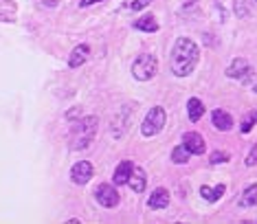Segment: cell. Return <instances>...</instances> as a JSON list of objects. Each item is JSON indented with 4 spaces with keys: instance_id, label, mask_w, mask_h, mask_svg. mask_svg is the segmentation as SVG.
<instances>
[{
    "instance_id": "obj_11",
    "label": "cell",
    "mask_w": 257,
    "mask_h": 224,
    "mask_svg": "<svg viewBox=\"0 0 257 224\" xmlns=\"http://www.w3.org/2000/svg\"><path fill=\"white\" fill-rule=\"evenodd\" d=\"M132 172H134V163L132 160H121L119 165H116V170H114V176H112V182L114 184H128V180H130V176H132Z\"/></svg>"
},
{
    "instance_id": "obj_5",
    "label": "cell",
    "mask_w": 257,
    "mask_h": 224,
    "mask_svg": "<svg viewBox=\"0 0 257 224\" xmlns=\"http://www.w3.org/2000/svg\"><path fill=\"white\" fill-rule=\"evenodd\" d=\"M94 198H97V202L102 206H106V209H112V206L119 204V192L114 189V184H108V182L97 184Z\"/></svg>"
},
{
    "instance_id": "obj_1",
    "label": "cell",
    "mask_w": 257,
    "mask_h": 224,
    "mask_svg": "<svg viewBox=\"0 0 257 224\" xmlns=\"http://www.w3.org/2000/svg\"><path fill=\"white\" fill-rule=\"evenodd\" d=\"M198 60H200L198 44L189 40V38H178L170 55V68L176 77H187L198 66Z\"/></svg>"
},
{
    "instance_id": "obj_19",
    "label": "cell",
    "mask_w": 257,
    "mask_h": 224,
    "mask_svg": "<svg viewBox=\"0 0 257 224\" xmlns=\"http://www.w3.org/2000/svg\"><path fill=\"white\" fill-rule=\"evenodd\" d=\"M233 14H236L238 18H248L250 16L248 0H233Z\"/></svg>"
},
{
    "instance_id": "obj_7",
    "label": "cell",
    "mask_w": 257,
    "mask_h": 224,
    "mask_svg": "<svg viewBox=\"0 0 257 224\" xmlns=\"http://www.w3.org/2000/svg\"><path fill=\"white\" fill-rule=\"evenodd\" d=\"M248 75H250V64L244 58H236L226 68V77H233V80H242L244 82Z\"/></svg>"
},
{
    "instance_id": "obj_13",
    "label": "cell",
    "mask_w": 257,
    "mask_h": 224,
    "mask_svg": "<svg viewBox=\"0 0 257 224\" xmlns=\"http://www.w3.org/2000/svg\"><path fill=\"white\" fill-rule=\"evenodd\" d=\"M88 55H90V48H88L86 44H77V46L72 48V53L68 55V66L70 68H80L84 62L88 60Z\"/></svg>"
},
{
    "instance_id": "obj_3",
    "label": "cell",
    "mask_w": 257,
    "mask_h": 224,
    "mask_svg": "<svg viewBox=\"0 0 257 224\" xmlns=\"http://www.w3.org/2000/svg\"><path fill=\"white\" fill-rule=\"evenodd\" d=\"M97 128H99V119L97 116H86V119H82V121H77V126H75V141L77 143H72V150H84V148H88L92 141V136H94V132H97Z\"/></svg>"
},
{
    "instance_id": "obj_26",
    "label": "cell",
    "mask_w": 257,
    "mask_h": 224,
    "mask_svg": "<svg viewBox=\"0 0 257 224\" xmlns=\"http://www.w3.org/2000/svg\"><path fill=\"white\" fill-rule=\"evenodd\" d=\"M44 4L46 7H58V0H44Z\"/></svg>"
},
{
    "instance_id": "obj_18",
    "label": "cell",
    "mask_w": 257,
    "mask_h": 224,
    "mask_svg": "<svg viewBox=\"0 0 257 224\" xmlns=\"http://www.w3.org/2000/svg\"><path fill=\"white\" fill-rule=\"evenodd\" d=\"M257 204V184H248L244 194L240 196V206H255Z\"/></svg>"
},
{
    "instance_id": "obj_24",
    "label": "cell",
    "mask_w": 257,
    "mask_h": 224,
    "mask_svg": "<svg viewBox=\"0 0 257 224\" xmlns=\"http://www.w3.org/2000/svg\"><path fill=\"white\" fill-rule=\"evenodd\" d=\"M80 112H82V108H72L70 112H66V119H68V121H72V119H75L77 114H80Z\"/></svg>"
},
{
    "instance_id": "obj_10",
    "label": "cell",
    "mask_w": 257,
    "mask_h": 224,
    "mask_svg": "<svg viewBox=\"0 0 257 224\" xmlns=\"http://www.w3.org/2000/svg\"><path fill=\"white\" fill-rule=\"evenodd\" d=\"M211 121H214L216 130H220V132H228L233 128V116L226 110H220V108L211 112Z\"/></svg>"
},
{
    "instance_id": "obj_2",
    "label": "cell",
    "mask_w": 257,
    "mask_h": 224,
    "mask_svg": "<svg viewBox=\"0 0 257 224\" xmlns=\"http://www.w3.org/2000/svg\"><path fill=\"white\" fill-rule=\"evenodd\" d=\"M158 70V60L152 53H141L132 64V77L138 82H150Z\"/></svg>"
},
{
    "instance_id": "obj_23",
    "label": "cell",
    "mask_w": 257,
    "mask_h": 224,
    "mask_svg": "<svg viewBox=\"0 0 257 224\" xmlns=\"http://www.w3.org/2000/svg\"><path fill=\"white\" fill-rule=\"evenodd\" d=\"M150 2H152V0H134V2L130 4V7H132L134 11H141V9H145V7H148Z\"/></svg>"
},
{
    "instance_id": "obj_21",
    "label": "cell",
    "mask_w": 257,
    "mask_h": 224,
    "mask_svg": "<svg viewBox=\"0 0 257 224\" xmlns=\"http://www.w3.org/2000/svg\"><path fill=\"white\" fill-rule=\"evenodd\" d=\"M228 158H231V156L226 152H214L209 160H211V165H222V163H228Z\"/></svg>"
},
{
    "instance_id": "obj_28",
    "label": "cell",
    "mask_w": 257,
    "mask_h": 224,
    "mask_svg": "<svg viewBox=\"0 0 257 224\" xmlns=\"http://www.w3.org/2000/svg\"><path fill=\"white\" fill-rule=\"evenodd\" d=\"M255 2H257V0H255Z\"/></svg>"
},
{
    "instance_id": "obj_16",
    "label": "cell",
    "mask_w": 257,
    "mask_h": 224,
    "mask_svg": "<svg viewBox=\"0 0 257 224\" xmlns=\"http://www.w3.org/2000/svg\"><path fill=\"white\" fill-rule=\"evenodd\" d=\"M134 26H136L138 31H145V33H156V31H158V22H156V18L152 14L138 18L136 22H134Z\"/></svg>"
},
{
    "instance_id": "obj_8",
    "label": "cell",
    "mask_w": 257,
    "mask_h": 224,
    "mask_svg": "<svg viewBox=\"0 0 257 224\" xmlns=\"http://www.w3.org/2000/svg\"><path fill=\"white\" fill-rule=\"evenodd\" d=\"M130 116H132V108H130V106H121L119 114H116L114 121H112V136L119 138L121 134L128 132V126H130V123H126V121L130 119Z\"/></svg>"
},
{
    "instance_id": "obj_20",
    "label": "cell",
    "mask_w": 257,
    "mask_h": 224,
    "mask_svg": "<svg viewBox=\"0 0 257 224\" xmlns=\"http://www.w3.org/2000/svg\"><path fill=\"white\" fill-rule=\"evenodd\" d=\"M189 150L185 148V145H178V148H174V152H172V160L174 163H178V165H185L187 160H189Z\"/></svg>"
},
{
    "instance_id": "obj_25",
    "label": "cell",
    "mask_w": 257,
    "mask_h": 224,
    "mask_svg": "<svg viewBox=\"0 0 257 224\" xmlns=\"http://www.w3.org/2000/svg\"><path fill=\"white\" fill-rule=\"evenodd\" d=\"M97 2H102V0H82L80 7H90V4H97Z\"/></svg>"
},
{
    "instance_id": "obj_14",
    "label": "cell",
    "mask_w": 257,
    "mask_h": 224,
    "mask_svg": "<svg viewBox=\"0 0 257 224\" xmlns=\"http://www.w3.org/2000/svg\"><path fill=\"white\" fill-rule=\"evenodd\" d=\"M128 184H130V189L134 194H143L145 192V187H148V176H145V172L141 170V167H138V170L134 167V172H132Z\"/></svg>"
},
{
    "instance_id": "obj_17",
    "label": "cell",
    "mask_w": 257,
    "mask_h": 224,
    "mask_svg": "<svg viewBox=\"0 0 257 224\" xmlns=\"http://www.w3.org/2000/svg\"><path fill=\"white\" fill-rule=\"evenodd\" d=\"M226 192V187L224 184H218V187H200V196L206 200V202H216V200H220L222 198V194Z\"/></svg>"
},
{
    "instance_id": "obj_15",
    "label": "cell",
    "mask_w": 257,
    "mask_h": 224,
    "mask_svg": "<svg viewBox=\"0 0 257 224\" xmlns=\"http://www.w3.org/2000/svg\"><path fill=\"white\" fill-rule=\"evenodd\" d=\"M187 114H189V119H192V123L202 119V114H204L202 102H200V99H196V97L189 99V102H187Z\"/></svg>"
},
{
    "instance_id": "obj_22",
    "label": "cell",
    "mask_w": 257,
    "mask_h": 224,
    "mask_svg": "<svg viewBox=\"0 0 257 224\" xmlns=\"http://www.w3.org/2000/svg\"><path fill=\"white\" fill-rule=\"evenodd\" d=\"M246 165H248V167H255V165H257V145H253V148H250V152H248V156H246Z\"/></svg>"
},
{
    "instance_id": "obj_27",
    "label": "cell",
    "mask_w": 257,
    "mask_h": 224,
    "mask_svg": "<svg viewBox=\"0 0 257 224\" xmlns=\"http://www.w3.org/2000/svg\"><path fill=\"white\" fill-rule=\"evenodd\" d=\"M248 116V119H253V121H257V110H253V112H250V114H246Z\"/></svg>"
},
{
    "instance_id": "obj_4",
    "label": "cell",
    "mask_w": 257,
    "mask_h": 224,
    "mask_svg": "<svg viewBox=\"0 0 257 224\" xmlns=\"http://www.w3.org/2000/svg\"><path fill=\"white\" fill-rule=\"evenodd\" d=\"M165 110L160 108V106H154V108L148 110V114H145V119L141 121V132L143 136H156L160 130L165 128Z\"/></svg>"
},
{
    "instance_id": "obj_9",
    "label": "cell",
    "mask_w": 257,
    "mask_h": 224,
    "mask_svg": "<svg viewBox=\"0 0 257 224\" xmlns=\"http://www.w3.org/2000/svg\"><path fill=\"white\" fill-rule=\"evenodd\" d=\"M182 145L189 150V154H204V150H206L204 138L200 136L198 132H185V136H182Z\"/></svg>"
},
{
    "instance_id": "obj_6",
    "label": "cell",
    "mask_w": 257,
    "mask_h": 224,
    "mask_svg": "<svg viewBox=\"0 0 257 224\" xmlns=\"http://www.w3.org/2000/svg\"><path fill=\"white\" fill-rule=\"evenodd\" d=\"M92 174H94L92 163H88V160H80V163L72 165V170H70V180L75 182V184H86V182L92 178Z\"/></svg>"
},
{
    "instance_id": "obj_12",
    "label": "cell",
    "mask_w": 257,
    "mask_h": 224,
    "mask_svg": "<svg viewBox=\"0 0 257 224\" xmlns=\"http://www.w3.org/2000/svg\"><path fill=\"white\" fill-rule=\"evenodd\" d=\"M148 204L152 206V209H165V206L170 204V192H167L165 187L154 189V192L150 194V198H148Z\"/></svg>"
}]
</instances>
